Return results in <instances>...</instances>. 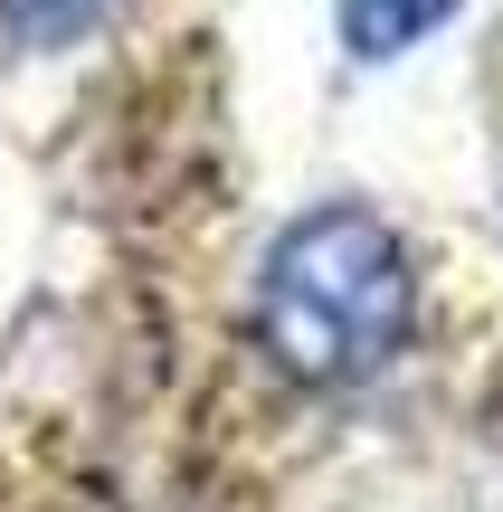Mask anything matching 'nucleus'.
Segmentation results:
<instances>
[{"label":"nucleus","mask_w":503,"mask_h":512,"mask_svg":"<svg viewBox=\"0 0 503 512\" xmlns=\"http://www.w3.org/2000/svg\"><path fill=\"white\" fill-rule=\"evenodd\" d=\"M418 266L380 209H304L257 275V342L276 351L285 380L304 389H352L409 342Z\"/></svg>","instance_id":"f257e3e1"},{"label":"nucleus","mask_w":503,"mask_h":512,"mask_svg":"<svg viewBox=\"0 0 503 512\" xmlns=\"http://www.w3.org/2000/svg\"><path fill=\"white\" fill-rule=\"evenodd\" d=\"M456 0H342V48L352 57H399L428 29H447Z\"/></svg>","instance_id":"f03ea898"},{"label":"nucleus","mask_w":503,"mask_h":512,"mask_svg":"<svg viewBox=\"0 0 503 512\" xmlns=\"http://www.w3.org/2000/svg\"><path fill=\"white\" fill-rule=\"evenodd\" d=\"M114 10H124V0H0L19 48H76V38H95Z\"/></svg>","instance_id":"7ed1b4c3"}]
</instances>
